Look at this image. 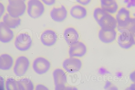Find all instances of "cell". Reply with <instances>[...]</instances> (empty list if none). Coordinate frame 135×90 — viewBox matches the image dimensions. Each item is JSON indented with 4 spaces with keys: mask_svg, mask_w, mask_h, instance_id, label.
<instances>
[{
    "mask_svg": "<svg viewBox=\"0 0 135 90\" xmlns=\"http://www.w3.org/2000/svg\"><path fill=\"white\" fill-rule=\"evenodd\" d=\"M79 4L83 5L86 6L88 4L91 0H75Z\"/></svg>",
    "mask_w": 135,
    "mask_h": 90,
    "instance_id": "24",
    "label": "cell"
},
{
    "mask_svg": "<svg viewBox=\"0 0 135 90\" xmlns=\"http://www.w3.org/2000/svg\"><path fill=\"white\" fill-rule=\"evenodd\" d=\"M129 78L130 80L133 82H135V70L130 74Z\"/></svg>",
    "mask_w": 135,
    "mask_h": 90,
    "instance_id": "29",
    "label": "cell"
},
{
    "mask_svg": "<svg viewBox=\"0 0 135 90\" xmlns=\"http://www.w3.org/2000/svg\"><path fill=\"white\" fill-rule=\"evenodd\" d=\"M53 75L55 89H64L67 83L66 75L64 71L60 68L56 69L53 72Z\"/></svg>",
    "mask_w": 135,
    "mask_h": 90,
    "instance_id": "7",
    "label": "cell"
},
{
    "mask_svg": "<svg viewBox=\"0 0 135 90\" xmlns=\"http://www.w3.org/2000/svg\"><path fill=\"white\" fill-rule=\"evenodd\" d=\"M117 33L115 29H102L98 33V37L100 40L105 43H109L113 42L115 39Z\"/></svg>",
    "mask_w": 135,
    "mask_h": 90,
    "instance_id": "13",
    "label": "cell"
},
{
    "mask_svg": "<svg viewBox=\"0 0 135 90\" xmlns=\"http://www.w3.org/2000/svg\"><path fill=\"white\" fill-rule=\"evenodd\" d=\"M45 4L49 6H52L55 4L56 0H41Z\"/></svg>",
    "mask_w": 135,
    "mask_h": 90,
    "instance_id": "25",
    "label": "cell"
},
{
    "mask_svg": "<svg viewBox=\"0 0 135 90\" xmlns=\"http://www.w3.org/2000/svg\"><path fill=\"white\" fill-rule=\"evenodd\" d=\"M0 14L1 18L2 16L4 14L5 12V7L1 3H0Z\"/></svg>",
    "mask_w": 135,
    "mask_h": 90,
    "instance_id": "27",
    "label": "cell"
},
{
    "mask_svg": "<svg viewBox=\"0 0 135 90\" xmlns=\"http://www.w3.org/2000/svg\"><path fill=\"white\" fill-rule=\"evenodd\" d=\"M82 65L81 61L79 59L73 57L65 59L62 63L64 68L69 73H73L78 71Z\"/></svg>",
    "mask_w": 135,
    "mask_h": 90,
    "instance_id": "8",
    "label": "cell"
},
{
    "mask_svg": "<svg viewBox=\"0 0 135 90\" xmlns=\"http://www.w3.org/2000/svg\"><path fill=\"white\" fill-rule=\"evenodd\" d=\"M67 10L63 5L60 7H54L50 12V15L52 19L59 22L64 21L67 18Z\"/></svg>",
    "mask_w": 135,
    "mask_h": 90,
    "instance_id": "14",
    "label": "cell"
},
{
    "mask_svg": "<svg viewBox=\"0 0 135 90\" xmlns=\"http://www.w3.org/2000/svg\"><path fill=\"white\" fill-rule=\"evenodd\" d=\"M93 15L102 29H115L116 28L117 23L116 18L102 8L98 7L95 8Z\"/></svg>",
    "mask_w": 135,
    "mask_h": 90,
    "instance_id": "1",
    "label": "cell"
},
{
    "mask_svg": "<svg viewBox=\"0 0 135 90\" xmlns=\"http://www.w3.org/2000/svg\"><path fill=\"white\" fill-rule=\"evenodd\" d=\"M32 67L34 70L37 73L42 75L46 73L49 70L51 64L45 58L39 57L34 60Z\"/></svg>",
    "mask_w": 135,
    "mask_h": 90,
    "instance_id": "9",
    "label": "cell"
},
{
    "mask_svg": "<svg viewBox=\"0 0 135 90\" xmlns=\"http://www.w3.org/2000/svg\"><path fill=\"white\" fill-rule=\"evenodd\" d=\"M70 14L73 18L78 19H83L86 17L87 11L84 7L76 5L72 7L70 10Z\"/></svg>",
    "mask_w": 135,
    "mask_h": 90,
    "instance_id": "17",
    "label": "cell"
},
{
    "mask_svg": "<svg viewBox=\"0 0 135 90\" xmlns=\"http://www.w3.org/2000/svg\"><path fill=\"white\" fill-rule=\"evenodd\" d=\"M8 2L7 10L12 17H19L24 14L26 8L25 2L22 0H14Z\"/></svg>",
    "mask_w": 135,
    "mask_h": 90,
    "instance_id": "2",
    "label": "cell"
},
{
    "mask_svg": "<svg viewBox=\"0 0 135 90\" xmlns=\"http://www.w3.org/2000/svg\"><path fill=\"white\" fill-rule=\"evenodd\" d=\"M121 28L127 29L130 32L134 29H135V18H131L129 22L127 25L124 28Z\"/></svg>",
    "mask_w": 135,
    "mask_h": 90,
    "instance_id": "23",
    "label": "cell"
},
{
    "mask_svg": "<svg viewBox=\"0 0 135 90\" xmlns=\"http://www.w3.org/2000/svg\"><path fill=\"white\" fill-rule=\"evenodd\" d=\"M115 18L118 25V29L124 28L131 19L129 11L125 8H121L117 12Z\"/></svg>",
    "mask_w": 135,
    "mask_h": 90,
    "instance_id": "10",
    "label": "cell"
},
{
    "mask_svg": "<svg viewBox=\"0 0 135 90\" xmlns=\"http://www.w3.org/2000/svg\"><path fill=\"white\" fill-rule=\"evenodd\" d=\"M133 15L135 17V13L133 14Z\"/></svg>",
    "mask_w": 135,
    "mask_h": 90,
    "instance_id": "32",
    "label": "cell"
},
{
    "mask_svg": "<svg viewBox=\"0 0 135 90\" xmlns=\"http://www.w3.org/2000/svg\"><path fill=\"white\" fill-rule=\"evenodd\" d=\"M36 90H48V88L45 86L41 84H39L37 85L36 87Z\"/></svg>",
    "mask_w": 135,
    "mask_h": 90,
    "instance_id": "26",
    "label": "cell"
},
{
    "mask_svg": "<svg viewBox=\"0 0 135 90\" xmlns=\"http://www.w3.org/2000/svg\"><path fill=\"white\" fill-rule=\"evenodd\" d=\"M3 20L8 27L13 29L18 27L20 25L21 22V19L20 18H13L7 13L3 16Z\"/></svg>",
    "mask_w": 135,
    "mask_h": 90,
    "instance_id": "20",
    "label": "cell"
},
{
    "mask_svg": "<svg viewBox=\"0 0 135 90\" xmlns=\"http://www.w3.org/2000/svg\"><path fill=\"white\" fill-rule=\"evenodd\" d=\"M13 0H8V1L9 2L10 1H13ZM22 0L23 1H24L25 2L26 1V0Z\"/></svg>",
    "mask_w": 135,
    "mask_h": 90,
    "instance_id": "31",
    "label": "cell"
},
{
    "mask_svg": "<svg viewBox=\"0 0 135 90\" xmlns=\"http://www.w3.org/2000/svg\"><path fill=\"white\" fill-rule=\"evenodd\" d=\"M13 59L11 56L4 54L0 56V69L4 70H8L12 66Z\"/></svg>",
    "mask_w": 135,
    "mask_h": 90,
    "instance_id": "19",
    "label": "cell"
},
{
    "mask_svg": "<svg viewBox=\"0 0 135 90\" xmlns=\"http://www.w3.org/2000/svg\"><path fill=\"white\" fill-rule=\"evenodd\" d=\"M101 8L105 11L111 14L115 13L118 6L115 0H100Z\"/></svg>",
    "mask_w": 135,
    "mask_h": 90,
    "instance_id": "18",
    "label": "cell"
},
{
    "mask_svg": "<svg viewBox=\"0 0 135 90\" xmlns=\"http://www.w3.org/2000/svg\"><path fill=\"white\" fill-rule=\"evenodd\" d=\"M19 90H33L34 86L32 81L28 78L25 77L17 81Z\"/></svg>",
    "mask_w": 135,
    "mask_h": 90,
    "instance_id": "21",
    "label": "cell"
},
{
    "mask_svg": "<svg viewBox=\"0 0 135 90\" xmlns=\"http://www.w3.org/2000/svg\"><path fill=\"white\" fill-rule=\"evenodd\" d=\"M132 40L133 45H135V29L131 32Z\"/></svg>",
    "mask_w": 135,
    "mask_h": 90,
    "instance_id": "28",
    "label": "cell"
},
{
    "mask_svg": "<svg viewBox=\"0 0 135 90\" xmlns=\"http://www.w3.org/2000/svg\"><path fill=\"white\" fill-rule=\"evenodd\" d=\"M13 31L2 22H0V40L3 43H7L13 38Z\"/></svg>",
    "mask_w": 135,
    "mask_h": 90,
    "instance_id": "15",
    "label": "cell"
},
{
    "mask_svg": "<svg viewBox=\"0 0 135 90\" xmlns=\"http://www.w3.org/2000/svg\"></svg>",
    "mask_w": 135,
    "mask_h": 90,
    "instance_id": "33",
    "label": "cell"
},
{
    "mask_svg": "<svg viewBox=\"0 0 135 90\" xmlns=\"http://www.w3.org/2000/svg\"><path fill=\"white\" fill-rule=\"evenodd\" d=\"M57 39L56 33L53 30H46L42 34L40 37L41 42L44 45L51 46L56 42Z\"/></svg>",
    "mask_w": 135,
    "mask_h": 90,
    "instance_id": "12",
    "label": "cell"
},
{
    "mask_svg": "<svg viewBox=\"0 0 135 90\" xmlns=\"http://www.w3.org/2000/svg\"><path fill=\"white\" fill-rule=\"evenodd\" d=\"M6 87L7 90H19L17 81L11 77L8 78L6 81Z\"/></svg>",
    "mask_w": 135,
    "mask_h": 90,
    "instance_id": "22",
    "label": "cell"
},
{
    "mask_svg": "<svg viewBox=\"0 0 135 90\" xmlns=\"http://www.w3.org/2000/svg\"><path fill=\"white\" fill-rule=\"evenodd\" d=\"M129 88L131 90H135V82L131 85Z\"/></svg>",
    "mask_w": 135,
    "mask_h": 90,
    "instance_id": "30",
    "label": "cell"
},
{
    "mask_svg": "<svg viewBox=\"0 0 135 90\" xmlns=\"http://www.w3.org/2000/svg\"><path fill=\"white\" fill-rule=\"evenodd\" d=\"M87 51L86 46L82 42L78 41L70 46L69 54L70 57H82Z\"/></svg>",
    "mask_w": 135,
    "mask_h": 90,
    "instance_id": "11",
    "label": "cell"
},
{
    "mask_svg": "<svg viewBox=\"0 0 135 90\" xmlns=\"http://www.w3.org/2000/svg\"><path fill=\"white\" fill-rule=\"evenodd\" d=\"M118 30L117 41L119 45L124 49L130 48L133 45L131 32L124 28L118 29Z\"/></svg>",
    "mask_w": 135,
    "mask_h": 90,
    "instance_id": "4",
    "label": "cell"
},
{
    "mask_svg": "<svg viewBox=\"0 0 135 90\" xmlns=\"http://www.w3.org/2000/svg\"><path fill=\"white\" fill-rule=\"evenodd\" d=\"M32 43V39L28 34L20 33L16 37L15 41V45L19 50L25 51L30 48Z\"/></svg>",
    "mask_w": 135,
    "mask_h": 90,
    "instance_id": "5",
    "label": "cell"
},
{
    "mask_svg": "<svg viewBox=\"0 0 135 90\" xmlns=\"http://www.w3.org/2000/svg\"><path fill=\"white\" fill-rule=\"evenodd\" d=\"M65 40L69 45H71L78 41L79 35L76 30L72 27L66 28L64 32Z\"/></svg>",
    "mask_w": 135,
    "mask_h": 90,
    "instance_id": "16",
    "label": "cell"
},
{
    "mask_svg": "<svg viewBox=\"0 0 135 90\" xmlns=\"http://www.w3.org/2000/svg\"><path fill=\"white\" fill-rule=\"evenodd\" d=\"M27 6V13L31 18L33 19L41 17L45 11L44 5L39 0H29Z\"/></svg>",
    "mask_w": 135,
    "mask_h": 90,
    "instance_id": "3",
    "label": "cell"
},
{
    "mask_svg": "<svg viewBox=\"0 0 135 90\" xmlns=\"http://www.w3.org/2000/svg\"><path fill=\"white\" fill-rule=\"evenodd\" d=\"M28 59L24 56H21L17 58L13 68L16 75L21 77L25 74L30 65Z\"/></svg>",
    "mask_w": 135,
    "mask_h": 90,
    "instance_id": "6",
    "label": "cell"
}]
</instances>
